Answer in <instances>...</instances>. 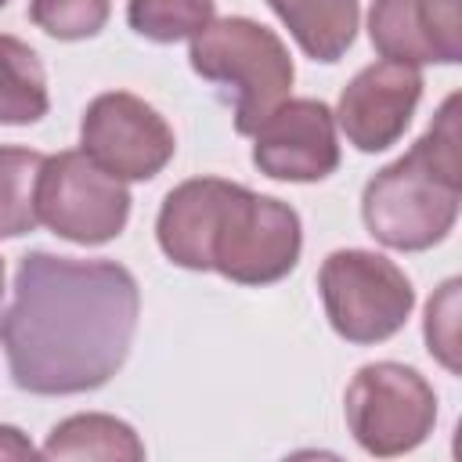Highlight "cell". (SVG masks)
Returning a JSON list of instances; mask_svg holds the SVG:
<instances>
[{"instance_id":"cell-19","label":"cell","mask_w":462,"mask_h":462,"mask_svg":"<svg viewBox=\"0 0 462 462\" xmlns=\"http://www.w3.org/2000/svg\"><path fill=\"white\" fill-rule=\"evenodd\" d=\"M36 448L29 444V437L14 426H0V458H32Z\"/></svg>"},{"instance_id":"cell-9","label":"cell","mask_w":462,"mask_h":462,"mask_svg":"<svg viewBox=\"0 0 462 462\" xmlns=\"http://www.w3.org/2000/svg\"><path fill=\"white\" fill-rule=\"evenodd\" d=\"M253 144V166L271 180L310 184L325 180L339 166L336 116L318 97L282 101L260 126Z\"/></svg>"},{"instance_id":"cell-3","label":"cell","mask_w":462,"mask_h":462,"mask_svg":"<svg viewBox=\"0 0 462 462\" xmlns=\"http://www.w3.org/2000/svg\"><path fill=\"white\" fill-rule=\"evenodd\" d=\"M458 97L451 94L430 130L390 166H383L361 195V217L375 242L422 253L448 238L462 202L458 166Z\"/></svg>"},{"instance_id":"cell-14","label":"cell","mask_w":462,"mask_h":462,"mask_svg":"<svg viewBox=\"0 0 462 462\" xmlns=\"http://www.w3.org/2000/svg\"><path fill=\"white\" fill-rule=\"evenodd\" d=\"M47 108L51 94L40 54L25 40L0 32V126H29Z\"/></svg>"},{"instance_id":"cell-7","label":"cell","mask_w":462,"mask_h":462,"mask_svg":"<svg viewBox=\"0 0 462 462\" xmlns=\"http://www.w3.org/2000/svg\"><path fill=\"white\" fill-rule=\"evenodd\" d=\"M36 217L65 242L101 245L123 235L130 220V191L126 180L105 173L83 148H69L43 159Z\"/></svg>"},{"instance_id":"cell-17","label":"cell","mask_w":462,"mask_h":462,"mask_svg":"<svg viewBox=\"0 0 462 462\" xmlns=\"http://www.w3.org/2000/svg\"><path fill=\"white\" fill-rule=\"evenodd\" d=\"M108 14L112 0H29V22L54 40H90Z\"/></svg>"},{"instance_id":"cell-6","label":"cell","mask_w":462,"mask_h":462,"mask_svg":"<svg viewBox=\"0 0 462 462\" xmlns=\"http://www.w3.org/2000/svg\"><path fill=\"white\" fill-rule=\"evenodd\" d=\"M350 437L375 458L415 451L437 422V393L408 365L372 361L361 365L343 393Z\"/></svg>"},{"instance_id":"cell-18","label":"cell","mask_w":462,"mask_h":462,"mask_svg":"<svg viewBox=\"0 0 462 462\" xmlns=\"http://www.w3.org/2000/svg\"><path fill=\"white\" fill-rule=\"evenodd\" d=\"M426 343H430V354L448 372H458V278H448L440 285V292L430 300Z\"/></svg>"},{"instance_id":"cell-10","label":"cell","mask_w":462,"mask_h":462,"mask_svg":"<svg viewBox=\"0 0 462 462\" xmlns=\"http://www.w3.org/2000/svg\"><path fill=\"white\" fill-rule=\"evenodd\" d=\"M419 97H422V72L415 65L383 58L365 65L343 87L332 116L357 152H386L404 137Z\"/></svg>"},{"instance_id":"cell-12","label":"cell","mask_w":462,"mask_h":462,"mask_svg":"<svg viewBox=\"0 0 462 462\" xmlns=\"http://www.w3.org/2000/svg\"><path fill=\"white\" fill-rule=\"evenodd\" d=\"M271 11L289 25L300 51L314 61H339L354 36L361 7L357 0H267Z\"/></svg>"},{"instance_id":"cell-5","label":"cell","mask_w":462,"mask_h":462,"mask_svg":"<svg viewBox=\"0 0 462 462\" xmlns=\"http://www.w3.org/2000/svg\"><path fill=\"white\" fill-rule=\"evenodd\" d=\"M321 303L336 336L372 346L397 336L415 307L408 274L372 249H336L318 271Z\"/></svg>"},{"instance_id":"cell-21","label":"cell","mask_w":462,"mask_h":462,"mask_svg":"<svg viewBox=\"0 0 462 462\" xmlns=\"http://www.w3.org/2000/svg\"><path fill=\"white\" fill-rule=\"evenodd\" d=\"M0 7H7V0H0Z\"/></svg>"},{"instance_id":"cell-13","label":"cell","mask_w":462,"mask_h":462,"mask_svg":"<svg viewBox=\"0 0 462 462\" xmlns=\"http://www.w3.org/2000/svg\"><path fill=\"white\" fill-rule=\"evenodd\" d=\"M43 458H123V462H141L144 458V444L134 433L130 422L116 419V415H101V411H87V415H69L65 422H58L47 440H43Z\"/></svg>"},{"instance_id":"cell-2","label":"cell","mask_w":462,"mask_h":462,"mask_svg":"<svg viewBox=\"0 0 462 462\" xmlns=\"http://www.w3.org/2000/svg\"><path fill=\"white\" fill-rule=\"evenodd\" d=\"M155 238L170 263L217 271L235 285L282 282L303 249L300 213L289 202L224 177L177 184L159 206Z\"/></svg>"},{"instance_id":"cell-1","label":"cell","mask_w":462,"mask_h":462,"mask_svg":"<svg viewBox=\"0 0 462 462\" xmlns=\"http://www.w3.org/2000/svg\"><path fill=\"white\" fill-rule=\"evenodd\" d=\"M141 318L137 278L116 260L29 253L0 314V346L18 390L69 397L105 386L126 361Z\"/></svg>"},{"instance_id":"cell-15","label":"cell","mask_w":462,"mask_h":462,"mask_svg":"<svg viewBox=\"0 0 462 462\" xmlns=\"http://www.w3.org/2000/svg\"><path fill=\"white\" fill-rule=\"evenodd\" d=\"M43 159V152L0 144V238H22L40 224L36 184Z\"/></svg>"},{"instance_id":"cell-16","label":"cell","mask_w":462,"mask_h":462,"mask_svg":"<svg viewBox=\"0 0 462 462\" xmlns=\"http://www.w3.org/2000/svg\"><path fill=\"white\" fill-rule=\"evenodd\" d=\"M217 0H126V22L152 43H177L199 36L213 22Z\"/></svg>"},{"instance_id":"cell-20","label":"cell","mask_w":462,"mask_h":462,"mask_svg":"<svg viewBox=\"0 0 462 462\" xmlns=\"http://www.w3.org/2000/svg\"><path fill=\"white\" fill-rule=\"evenodd\" d=\"M0 296H4V260H0Z\"/></svg>"},{"instance_id":"cell-4","label":"cell","mask_w":462,"mask_h":462,"mask_svg":"<svg viewBox=\"0 0 462 462\" xmlns=\"http://www.w3.org/2000/svg\"><path fill=\"white\" fill-rule=\"evenodd\" d=\"M191 69L235 90V130L256 134V126L289 97L296 69L274 29L227 14L213 18L199 36H191Z\"/></svg>"},{"instance_id":"cell-8","label":"cell","mask_w":462,"mask_h":462,"mask_svg":"<svg viewBox=\"0 0 462 462\" xmlns=\"http://www.w3.org/2000/svg\"><path fill=\"white\" fill-rule=\"evenodd\" d=\"M79 148L119 180H152L177 152L170 123L137 94H97L79 123Z\"/></svg>"},{"instance_id":"cell-11","label":"cell","mask_w":462,"mask_h":462,"mask_svg":"<svg viewBox=\"0 0 462 462\" xmlns=\"http://www.w3.org/2000/svg\"><path fill=\"white\" fill-rule=\"evenodd\" d=\"M372 47L404 65H455L462 61L458 0H372Z\"/></svg>"}]
</instances>
